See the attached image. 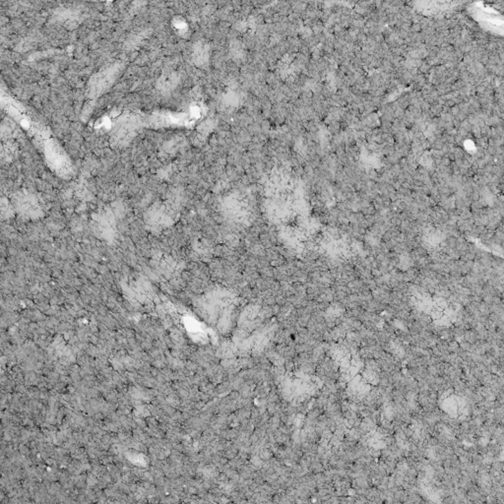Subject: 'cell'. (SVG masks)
I'll return each mask as SVG.
<instances>
[{"label": "cell", "instance_id": "3", "mask_svg": "<svg viewBox=\"0 0 504 504\" xmlns=\"http://www.w3.org/2000/svg\"><path fill=\"white\" fill-rule=\"evenodd\" d=\"M12 204L14 211L24 218L39 219L44 214L39 198L29 191H20L14 195Z\"/></svg>", "mask_w": 504, "mask_h": 504}, {"label": "cell", "instance_id": "6", "mask_svg": "<svg viewBox=\"0 0 504 504\" xmlns=\"http://www.w3.org/2000/svg\"><path fill=\"white\" fill-rule=\"evenodd\" d=\"M459 350V342L457 340H452L448 342V352L449 353H457Z\"/></svg>", "mask_w": 504, "mask_h": 504}, {"label": "cell", "instance_id": "2", "mask_svg": "<svg viewBox=\"0 0 504 504\" xmlns=\"http://www.w3.org/2000/svg\"><path fill=\"white\" fill-rule=\"evenodd\" d=\"M120 64L114 63L111 66L107 67V69H102L97 74H95L88 84L89 97L96 99V98L104 94L116 82V78L120 75Z\"/></svg>", "mask_w": 504, "mask_h": 504}, {"label": "cell", "instance_id": "7", "mask_svg": "<svg viewBox=\"0 0 504 504\" xmlns=\"http://www.w3.org/2000/svg\"><path fill=\"white\" fill-rule=\"evenodd\" d=\"M459 348H460L462 351L469 352V353L471 352V344L470 343L466 342V341L461 340L459 342Z\"/></svg>", "mask_w": 504, "mask_h": 504}, {"label": "cell", "instance_id": "4", "mask_svg": "<svg viewBox=\"0 0 504 504\" xmlns=\"http://www.w3.org/2000/svg\"><path fill=\"white\" fill-rule=\"evenodd\" d=\"M137 132V120L134 118H123L116 123L111 142L114 147L121 148L127 145L134 138Z\"/></svg>", "mask_w": 504, "mask_h": 504}, {"label": "cell", "instance_id": "1", "mask_svg": "<svg viewBox=\"0 0 504 504\" xmlns=\"http://www.w3.org/2000/svg\"><path fill=\"white\" fill-rule=\"evenodd\" d=\"M44 149L46 165L55 174L62 179H70L73 176L74 170L71 160L57 140H46Z\"/></svg>", "mask_w": 504, "mask_h": 504}, {"label": "cell", "instance_id": "5", "mask_svg": "<svg viewBox=\"0 0 504 504\" xmlns=\"http://www.w3.org/2000/svg\"><path fill=\"white\" fill-rule=\"evenodd\" d=\"M93 230L102 239L111 240L116 232V221L109 209L102 210L93 217Z\"/></svg>", "mask_w": 504, "mask_h": 504}]
</instances>
